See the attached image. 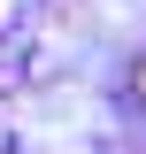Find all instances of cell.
<instances>
[{
  "mask_svg": "<svg viewBox=\"0 0 146 154\" xmlns=\"http://www.w3.org/2000/svg\"><path fill=\"white\" fill-rule=\"evenodd\" d=\"M138 100H146V62H138Z\"/></svg>",
  "mask_w": 146,
  "mask_h": 154,
  "instance_id": "cell-1",
  "label": "cell"
}]
</instances>
